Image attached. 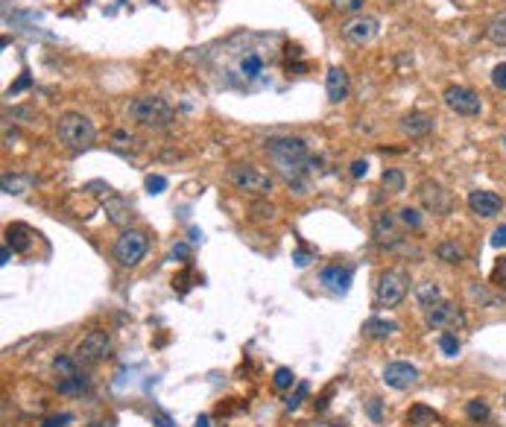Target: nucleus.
<instances>
[{"mask_svg":"<svg viewBox=\"0 0 506 427\" xmlns=\"http://www.w3.org/2000/svg\"><path fill=\"white\" fill-rule=\"evenodd\" d=\"M465 416H469L471 421H486L489 419V404H486L483 398H471L469 407H465Z\"/></svg>","mask_w":506,"mask_h":427,"instance_id":"obj_28","label":"nucleus"},{"mask_svg":"<svg viewBox=\"0 0 506 427\" xmlns=\"http://www.w3.org/2000/svg\"><path fill=\"white\" fill-rule=\"evenodd\" d=\"M424 322H427V328H436V331H459V328L469 325L465 310L454 302H445V299H439L431 307H424Z\"/></svg>","mask_w":506,"mask_h":427,"instance_id":"obj_7","label":"nucleus"},{"mask_svg":"<svg viewBox=\"0 0 506 427\" xmlns=\"http://www.w3.org/2000/svg\"><path fill=\"white\" fill-rule=\"evenodd\" d=\"M492 281H495V284H506V255L498 261L495 273H492Z\"/></svg>","mask_w":506,"mask_h":427,"instance_id":"obj_38","label":"nucleus"},{"mask_svg":"<svg viewBox=\"0 0 506 427\" xmlns=\"http://www.w3.org/2000/svg\"><path fill=\"white\" fill-rule=\"evenodd\" d=\"M334 427H348V424H343V421H337V424H334Z\"/></svg>","mask_w":506,"mask_h":427,"instance_id":"obj_49","label":"nucleus"},{"mask_svg":"<svg viewBox=\"0 0 506 427\" xmlns=\"http://www.w3.org/2000/svg\"><path fill=\"white\" fill-rule=\"evenodd\" d=\"M352 266H328V269H322V284L325 287H331L334 293H345L348 290V284H352Z\"/></svg>","mask_w":506,"mask_h":427,"instance_id":"obj_17","label":"nucleus"},{"mask_svg":"<svg viewBox=\"0 0 506 427\" xmlns=\"http://www.w3.org/2000/svg\"><path fill=\"white\" fill-rule=\"evenodd\" d=\"M398 223H404L407 228H419V225H421V214H419L416 208L407 205V208L398 211Z\"/></svg>","mask_w":506,"mask_h":427,"instance_id":"obj_30","label":"nucleus"},{"mask_svg":"<svg viewBox=\"0 0 506 427\" xmlns=\"http://www.w3.org/2000/svg\"><path fill=\"white\" fill-rule=\"evenodd\" d=\"M416 299H419V304H421V307H431V304H436V302L442 299V293H439L436 281H421V284L416 287Z\"/></svg>","mask_w":506,"mask_h":427,"instance_id":"obj_24","label":"nucleus"},{"mask_svg":"<svg viewBox=\"0 0 506 427\" xmlns=\"http://www.w3.org/2000/svg\"><path fill=\"white\" fill-rule=\"evenodd\" d=\"M24 185H30V182H27V179H18V176H4V190H6V193H24V190H21Z\"/></svg>","mask_w":506,"mask_h":427,"instance_id":"obj_34","label":"nucleus"},{"mask_svg":"<svg viewBox=\"0 0 506 427\" xmlns=\"http://www.w3.org/2000/svg\"><path fill=\"white\" fill-rule=\"evenodd\" d=\"M310 392V386L307 383H299V390H296V395H290V401H287V410H299L302 407V401H304V395Z\"/></svg>","mask_w":506,"mask_h":427,"instance_id":"obj_33","label":"nucleus"},{"mask_svg":"<svg viewBox=\"0 0 506 427\" xmlns=\"http://www.w3.org/2000/svg\"><path fill=\"white\" fill-rule=\"evenodd\" d=\"M132 120H138L147 129H164L176 120V109H173L164 97H138L129 103Z\"/></svg>","mask_w":506,"mask_h":427,"instance_id":"obj_2","label":"nucleus"},{"mask_svg":"<svg viewBox=\"0 0 506 427\" xmlns=\"http://www.w3.org/2000/svg\"><path fill=\"white\" fill-rule=\"evenodd\" d=\"M442 419L433 413V410H427V407H421V404H416L413 410H410V416H407V424H413V427H424V424H439Z\"/></svg>","mask_w":506,"mask_h":427,"instance_id":"obj_25","label":"nucleus"},{"mask_svg":"<svg viewBox=\"0 0 506 427\" xmlns=\"http://www.w3.org/2000/svg\"><path fill=\"white\" fill-rule=\"evenodd\" d=\"M401 129L410 135V138H424L427 132H433V118L431 114H424V111H410L401 120Z\"/></svg>","mask_w":506,"mask_h":427,"instance_id":"obj_18","label":"nucleus"},{"mask_svg":"<svg viewBox=\"0 0 506 427\" xmlns=\"http://www.w3.org/2000/svg\"><path fill=\"white\" fill-rule=\"evenodd\" d=\"M395 331H398V325H395V322H389V319H381V316L366 319V325H363V334H366V337H372V340H383V337L395 334Z\"/></svg>","mask_w":506,"mask_h":427,"instance_id":"obj_21","label":"nucleus"},{"mask_svg":"<svg viewBox=\"0 0 506 427\" xmlns=\"http://www.w3.org/2000/svg\"><path fill=\"white\" fill-rule=\"evenodd\" d=\"M293 372H290V369H276V378H272V383H276V390H290V386H293Z\"/></svg>","mask_w":506,"mask_h":427,"instance_id":"obj_31","label":"nucleus"},{"mask_svg":"<svg viewBox=\"0 0 506 427\" xmlns=\"http://www.w3.org/2000/svg\"><path fill=\"white\" fill-rule=\"evenodd\" d=\"M82 390H85L82 375H65V378L59 380V392H62V395H82Z\"/></svg>","mask_w":506,"mask_h":427,"instance_id":"obj_27","label":"nucleus"},{"mask_svg":"<svg viewBox=\"0 0 506 427\" xmlns=\"http://www.w3.org/2000/svg\"><path fill=\"white\" fill-rule=\"evenodd\" d=\"M439 348H442L445 357H457V354H459V340H457L451 331H445V334L439 337Z\"/></svg>","mask_w":506,"mask_h":427,"instance_id":"obj_29","label":"nucleus"},{"mask_svg":"<svg viewBox=\"0 0 506 427\" xmlns=\"http://www.w3.org/2000/svg\"><path fill=\"white\" fill-rule=\"evenodd\" d=\"M469 208H471V214H477V217L489 220V217H495V214H500L503 199L498 197L495 190H471L469 193Z\"/></svg>","mask_w":506,"mask_h":427,"instance_id":"obj_15","label":"nucleus"},{"mask_svg":"<svg viewBox=\"0 0 506 427\" xmlns=\"http://www.w3.org/2000/svg\"><path fill=\"white\" fill-rule=\"evenodd\" d=\"M293 261H296V266H307V264H310V255L302 249V252H296V258H293Z\"/></svg>","mask_w":506,"mask_h":427,"instance_id":"obj_44","label":"nucleus"},{"mask_svg":"<svg viewBox=\"0 0 506 427\" xmlns=\"http://www.w3.org/2000/svg\"><path fill=\"white\" fill-rule=\"evenodd\" d=\"M407 293H410V278H407L404 269H386L378 278V290H375L378 307H398L407 299Z\"/></svg>","mask_w":506,"mask_h":427,"instance_id":"obj_6","label":"nucleus"},{"mask_svg":"<svg viewBox=\"0 0 506 427\" xmlns=\"http://www.w3.org/2000/svg\"><path fill=\"white\" fill-rule=\"evenodd\" d=\"M147 235L144 231H135V228H126L123 235L114 240V261H118L121 266H138L147 255Z\"/></svg>","mask_w":506,"mask_h":427,"instance_id":"obj_8","label":"nucleus"},{"mask_svg":"<svg viewBox=\"0 0 506 427\" xmlns=\"http://www.w3.org/2000/svg\"><path fill=\"white\" fill-rule=\"evenodd\" d=\"M492 85H495L498 91H506V65H495V70H492Z\"/></svg>","mask_w":506,"mask_h":427,"instance_id":"obj_35","label":"nucleus"},{"mask_svg":"<svg viewBox=\"0 0 506 427\" xmlns=\"http://www.w3.org/2000/svg\"><path fill=\"white\" fill-rule=\"evenodd\" d=\"M348 91H352V80H348L345 68H328V76H325V94L331 103H343Z\"/></svg>","mask_w":506,"mask_h":427,"instance_id":"obj_16","label":"nucleus"},{"mask_svg":"<svg viewBox=\"0 0 506 427\" xmlns=\"http://www.w3.org/2000/svg\"><path fill=\"white\" fill-rule=\"evenodd\" d=\"M173 258H182V261H187V258H190V249H187L185 243H179L176 249H173Z\"/></svg>","mask_w":506,"mask_h":427,"instance_id":"obj_43","label":"nucleus"},{"mask_svg":"<svg viewBox=\"0 0 506 427\" xmlns=\"http://www.w3.org/2000/svg\"><path fill=\"white\" fill-rule=\"evenodd\" d=\"M9 258H12V255H9V246H4V249H0V264H9Z\"/></svg>","mask_w":506,"mask_h":427,"instance_id":"obj_46","label":"nucleus"},{"mask_svg":"<svg viewBox=\"0 0 506 427\" xmlns=\"http://www.w3.org/2000/svg\"><path fill=\"white\" fill-rule=\"evenodd\" d=\"M161 427H173V424H170V421H164V419H161Z\"/></svg>","mask_w":506,"mask_h":427,"instance_id":"obj_48","label":"nucleus"},{"mask_svg":"<svg viewBox=\"0 0 506 427\" xmlns=\"http://www.w3.org/2000/svg\"><path fill=\"white\" fill-rule=\"evenodd\" d=\"M255 211H258L255 214L258 220H272V217H276V208H272V205H255Z\"/></svg>","mask_w":506,"mask_h":427,"instance_id":"obj_42","label":"nucleus"},{"mask_svg":"<svg viewBox=\"0 0 506 427\" xmlns=\"http://www.w3.org/2000/svg\"><path fill=\"white\" fill-rule=\"evenodd\" d=\"M366 173H369V161H366V159H357V161H352V176H354V179H363Z\"/></svg>","mask_w":506,"mask_h":427,"instance_id":"obj_39","label":"nucleus"},{"mask_svg":"<svg viewBox=\"0 0 506 427\" xmlns=\"http://www.w3.org/2000/svg\"><path fill=\"white\" fill-rule=\"evenodd\" d=\"M103 205H106V214H109V220H111L114 225H129V220H132V208H129L126 199H121V197H109Z\"/></svg>","mask_w":506,"mask_h":427,"instance_id":"obj_20","label":"nucleus"},{"mask_svg":"<svg viewBox=\"0 0 506 427\" xmlns=\"http://www.w3.org/2000/svg\"><path fill=\"white\" fill-rule=\"evenodd\" d=\"M27 85H30V76H21V80H18V82L9 88V94H18V91H21V88H27Z\"/></svg>","mask_w":506,"mask_h":427,"instance_id":"obj_45","label":"nucleus"},{"mask_svg":"<svg viewBox=\"0 0 506 427\" xmlns=\"http://www.w3.org/2000/svg\"><path fill=\"white\" fill-rule=\"evenodd\" d=\"M381 185L389 190V193H401L407 187V179H404V173L401 170H383V176H381Z\"/></svg>","mask_w":506,"mask_h":427,"instance_id":"obj_26","label":"nucleus"},{"mask_svg":"<svg viewBox=\"0 0 506 427\" xmlns=\"http://www.w3.org/2000/svg\"><path fill=\"white\" fill-rule=\"evenodd\" d=\"M343 38L352 44H369L378 35V18L372 15H352L348 21L340 27Z\"/></svg>","mask_w":506,"mask_h":427,"instance_id":"obj_13","label":"nucleus"},{"mask_svg":"<svg viewBox=\"0 0 506 427\" xmlns=\"http://www.w3.org/2000/svg\"><path fill=\"white\" fill-rule=\"evenodd\" d=\"M436 258L445 261V264H462V261H465V252H462V246H459L457 240H442V243L436 246Z\"/></svg>","mask_w":506,"mask_h":427,"instance_id":"obj_22","label":"nucleus"},{"mask_svg":"<svg viewBox=\"0 0 506 427\" xmlns=\"http://www.w3.org/2000/svg\"><path fill=\"white\" fill-rule=\"evenodd\" d=\"M73 416L70 413H62V416H50V419H44V424L42 427H65V421H70Z\"/></svg>","mask_w":506,"mask_h":427,"instance_id":"obj_40","label":"nucleus"},{"mask_svg":"<svg viewBox=\"0 0 506 427\" xmlns=\"http://www.w3.org/2000/svg\"><path fill=\"white\" fill-rule=\"evenodd\" d=\"M266 155L276 164L278 176L290 185V187H304V176L310 173V164H319L314 155H310L307 144L302 138H290V135H278V138H266Z\"/></svg>","mask_w":506,"mask_h":427,"instance_id":"obj_1","label":"nucleus"},{"mask_svg":"<svg viewBox=\"0 0 506 427\" xmlns=\"http://www.w3.org/2000/svg\"><path fill=\"white\" fill-rule=\"evenodd\" d=\"M363 4H366V0H334V6H337L340 12H360Z\"/></svg>","mask_w":506,"mask_h":427,"instance_id":"obj_36","label":"nucleus"},{"mask_svg":"<svg viewBox=\"0 0 506 427\" xmlns=\"http://www.w3.org/2000/svg\"><path fill=\"white\" fill-rule=\"evenodd\" d=\"M486 35H489V42L498 44V47H506V12L495 15L489 27H486Z\"/></svg>","mask_w":506,"mask_h":427,"instance_id":"obj_23","label":"nucleus"},{"mask_svg":"<svg viewBox=\"0 0 506 427\" xmlns=\"http://www.w3.org/2000/svg\"><path fill=\"white\" fill-rule=\"evenodd\" d=\"M492 246H495V249H503V246H506V225H498V228H495Z\"/></svg>","mask_w":506,"mask_h":427,"instance_id":"obj_41","label":"nucleus"},{"mask_svg":"<svg viewBox=\"0 0 506 427\" xmlns=\"http://www.w3.org/2000/svg\"><path fill=\"white\" fill-rule=\"evenodd\" d=\"M442 97H445V106L451 111H457V114H462V118H477L480 109H483L480 97L471 88H465V85H448Z\"/></svg>","mask_w":506,"mask_h":427,"instance_id":"obj_12","label":"nucleus"},{"mask_svg":"<svg viewBox=\"0 0 506 427\" xmlns=\"http://www.w3.org/2000/svg\"><path fill=\"white\" fill-rule=\"evenodd\" d=\"M76 363H80V360H70V357H62V354L53 360V366L59 369V372H65V375H80V369H76Z\"/></svg>","mask_w":506,"mask_h":427,"instance_id":"obj_32","label":"nucleus"},{"mask_svg":"<svg viewBox=\"0 0 506 427\" xmlns=\"http://www.w3.org/2000/svg\"><path fill=\"white\" fill-rule=\"evenodd\" d=\"M503 404H506V395H503Z\"/></svg>","mask_w":506,"mask_h":427,"instance_id":"obj_50","label":"nucleus"},{"mask_svg":"<svg viewBox=\"0 0 506 427\" xmlns=\"http://www.w3.org/2000/svg\"><path fill=\"white\" fill-rule=\"evenodd\" d=\"M369 413H372V419H375V421L381 419V410H378V401H372V407H369Z\"/></svg>","mask_w":506,"mask_h":427,"instance_id":"obj_47","label":"nucleus"},{"mask_svg":"<svg viewBox=\"0 0 506 427\" xmlns=\"http://www.w3.org/2000/svg\"><path fill=\"white\" fill-rule=\"evenodd\" d=\"M419 202H421V208L424 211H431V214H436V217H445V214H451L454 211V193L448 190L445 185H439V182H421L419 185Z\"/></svg>","mask_w":506,"mask_h":427,"instance_id":"obj_10","label":"nucleus"},{"mask_svg":"<svg viewBox=\"0 0 506 427\" xmlns=\"http://www.w3.org/2000/svg\"><path fill=\"white\" fill-rule=\"evenodd\" d=\"M272 59H276V53H272V50L266 53V47H261V44L243 47L235 56V76L243 85H255V82H261L264 76H266V68H269Z\"/></svg>","mask_w":506,"mask_h":427,"instance_id":"obj_3","label":"nucleus"},{"mask_svg":"<svg viewBox=\"0 0 506 427\" xmlns=\"http://www.w3.org/2000/svg\"><path fill=\"white\" fill-rule=\"evenodd\" d=\"M111 354V337L106 331H88L82 342L76 345V360L85 366H97Z\"/></svg>","mask_w":506,"mask_h":427,"instance_id":"obj_11","label":"nucleus"},{"mask_svg":"<svg viewBox=\"0 0 506 427\" xmlns=\"http://www.w3.org/2000/svg\"><path fill=\"white\" fill-rule=\"evenodd\" d=\"M228 182L235 185L243 193H252V197H269L276 182H272L269 173L252 167V164H231L228 167Z\"/></svg>","mask_w":506,"mask_h":427,"instance_id":"obj_5","label":"nucleus"},{"mask_svg":"<svg viewBox=\"0 0 506 427\" xmlns=\"http://www.w3.org/2000/svg\"><path fill=\"white\" fill-rule=\"evenodd\" d=\"M56 132H59V141L68 149H88L97 138L94 123L80 111H65L59 118V123H56Z\"/></svg>","mask_w":506,"mask_h":427,"instance_id":"obj_4","label":"nucleus"},{"mask_svg":"<svg viewBox=\"0 0 506 427\" xmlns=\"http://www.w3.org/2000/svg\"><path fill=\"white\" fill-rule=\"evenodd\" d=\"M419 380V369L410 363H386L383 369V383L393 386V390H410Z\"/></svg>","mask_w":506,"mask_h":427,"instance_id":"obj_14","label":"nucleus"},{"mask_svg":"<svg viewBox=\"0 0 506 427\" xmlns=\"http://www.w3.org/2000/svg\"><path fill=\"white\" fill-rule=\"evenodd\" d=\"M503 147H506V138H503Z\"/></svg>","mask_w":506,"mask_h":427,"instance_id":"obj_51","label":"nucleus"},{"mask_svg":"<svg viewBox=\"0 0 506 427\" xmlns=\"http://www.w3.org/2000/svg\"><path fill=\"white\" fill-rule=\"evenodd\" d=\"M375 240L378 246H383L386 252H404V255H410V243H407V237H401V231H398V223L395 217L389 211H381L378 217H375Z\"/></svg>","mask_w":506,"mask_h":427,"instance_id":"obj_9","label":"nucleus"},{"mask_svg":"<svg viewBox=\"0 0 506 427\" xmlns=\"http://www.w3.org/2000/svg\"><path fill=\"white\" fill-rule=\"evenodd\" d=\"M167 187V179L164 176H147V190L149 193H161Z\"/></svg>","mask_w":506,"mask_h":427,"instance_id":"obj_37","label":"nucleus"},{"mask_svg":"<svg viewBox=\"0 0 506 427\" xmlns=\"http://www.w3.org/2000/svg\"><path fill=\"white\" fill-rule=\"evenodd\" d=\"M6 246L12 252H30L32 249V231L24 223H12L6 228Z\"/></svg>","mask_w":506,"mask_h":427,"instance_id":"obj_19","label":"nucleus"}]
</instances>
